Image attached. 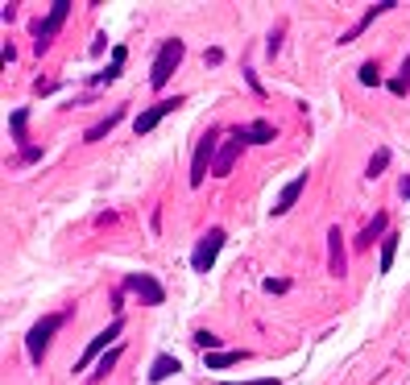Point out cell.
Wrapping results in <instances>:
<instances>
[{"label":"cell","instance_id":"obj_29","mask_svg":"<svg viewBox=\"0 0 410 385\" xmlns=\"http://www.w3.org/2000/svg\"><path fill=\"white\" fill-rule=\"evenodd\" d=\"M38 158H42V149H33V145H29V149H21V162H38Z\"/></svg>","mask_w":410,"mask_h":385},{"label":"cell","instance_id":"obj_5","mask_svg":"<svg viewBox=\"0 0 410 385\" xmlns=\"http://www.w3.org/2000/svg\"><path fill=\"white\" fill-rule=\"evenodd\" d=\"M244 129H232V133H224L220 137V149H216V166H212V174L216 178H228L232 174V166H237V158H241V149H244Z\"/></svg>","mask_w":410,"mask_h":385},{"label":"cell","instance_id":"obj_19","mask_svg":"<svg viewBox=\"0 0 410 385\" xmlns=\"http://www.w3.org/2000/svg\"><path fill=\"white\" fill-rule=\"evenodd\" d=\"M244 361V352H207V369H228V364H241Z\"/></svg>","mask_w":410,"mask_h":385},{"label":"cell","instance_id":"obj_7","mask_svg":"<svg viewBox=\"0 0 410 385\" xmlns=\"http://www.w3.org/2000/svg\"><path fill=\"white\" fill-rule=\"evenodd\" d=\"M124 290H129V294H137L145 307H162V303H166L162 282H158V278H149V273H129V278H124Z\"/></svg>","mask_w":410,"mask_h":385},{"label":"cell","instance_id":"obj_17","mask_svg":"<svg viewBox=\"0 0 410 385\" xmlns=\"http://www.w3.org/2000/svg\"><path fill=\"white\" fill-rule=\"evenodd\" d=\"M124 58H129V50H124V46H117V50H112V63H108V67H104V71L96 75V83H112V79H121Z\"/></svg>","mask_w":410,"mask_h":385},{"label":"cell","instance_id":"obj_3","mask_svg":"<svg viewBox=\"0 0 410 385\" xmlns=\"http://www.w3.org/2000/svg\"><path fill=\"white\" fill-rule=\"evenodd\" d=\"M183 54H187V46L178 42V38H166L162 46H158V58H153V71H149V87H166L170 75L178 71V63H183Z\"/></svg>","mask_w":410,"mask_h":385},{"label":"cell","instance_id":"obj_23","mask_svg":"<svg viewBox=\"0 0 410 385\" xmlns=\"http://www.w3.org/2000/svg\"><path fill=\"white\" fill-rule=\"evenodd\" d=\"M357 79H361L365 87H377V83H382V75H377V58H373V63H361Z\"/></svg>","mask_w":410,"mask_h":385},{"label":"cell","instance_id":"obj_4","mask_svg":"<svg viewBox=\"0 0 410 385\" xmlns=\"http://www.w3.org/2000/svg\"><path fill=\"white\" fill-rule=\"evenodd\" d=\"M224 241H228V232H224V228H207V232L199 237V244H195V253H191V269H195V273H207V269L216 265Z\"/></svg>","mask_w":410,"mask_h":385},{"label":"cell","instance_id":"obj_28","mask_svg":"<svg viewBox=\"0 0 410 385\" xmlns=\"http://www.w3.org/2000/svg\"><path fill=\"white\" fill-rule=\"evenodd\" d=\"M33 92H38V96H50V92H54V83H50V79H38V83H33Z\"/></svg>","mask_w":410,"mask_h":385},{"label":"cell","instance_id":"obj_13","mask_svg":"<svg viewBox=\"0 0 410 385\" xmlns=\"http://www.w3.org/2000/svg\"><path fill=\"white\" fill-rule=\"evenodd\" d=\"M124 108H129V104H121V108H112V112H108V116H104L99 124H92V129L83 133V141H99V137H108V133H112V129H117V124L124 121Z\"/></svg>","mask_w":410,"mask_h":385},{"label":"cell","instance_id":"obj_11","mask_svg":"<svg viewBox=\"0 0 410 385\" xmlns=\"http://www.w3.org/2000/svg\"><path fill=\"white\" fill-rule=\"evenodd\" d=\"M389 9H398V4H394V0H377V4H369V9H365V17H361L357 25H352V29H348V33H344L340 42H357V38H361L365 29H369V25L377 21L382 13H389Z\"/></svg>","mask_w":410,"mask_h":385},{"label":"cell","instance_id":"obj_15","mask_svg":"<svg viewBox=\"0 0 410 385\" xmlns=\"http://www.w3.org/2000/svg\"><path fill=\"white\" fill-rule=\"evenodd\" d=\"M183 364H178V357H170V352H162V357H153V364H149V381L162 385L170 377V373H178Z\"/></svg>","mask_w":410,"mask_h":385},{"label":"cell","instance_id":"obj_26","mask_svg":"<svg viewBox=\"0 0 410 385\" xmlns=\"http://www.w3.org/2000/svg\"><path fill=\"white\" fill-rule=\"evenodd\" d=\"M278 50H282V25H278V29L269 33V42H266V54H269V58H274Z\"/></svg>","mask_w":410,"mask_h":385},{"label":"cell","instance_id":"obj_14","mask_svg":"<svg viewBox=\"0 0 410 385\" xmlns=\"http://www.w3.org/2000/svg\"><path fill=\"white\" fill-rule=\"evenodd\" d=\"M386 228H389V216H386V212H377V216H373V219H369V224L361 228V237H357V249H373V241H377Z\"/></svg>","mask_w":410,"mask_h":385},{"label":"cell","instance_id":"obj_24","mask_svg":"<svg viewBox=\"0 0 410 385\" xmlns=\"http://www.w3.org/2000/svg\"><path fill=\"white\" fill-rule=\"evenodd\" d=\"M195 348H203V352H216L220 340L212 336V332H195Z\"/></svg>","mask_w":410,"mask_h":385},{"label":"cell","instance_id":"obj_20","mask_svg":"<svg viewBox=\"0 0 410 385\" xmlns=\"http://www.w3.org/2000/svg\"><path fill=\"white\" fill-rule=\"evenodd\" d=\"M121 361V348H108V357H99V364H96V373H92V381H104L108 373H112V364Z\"/></svg>","mask_w":410,"mask_h":385},{"label":"cell","instance_id":"obj_2","mask_svg":"<svg viewBox=\"0 0 410 385\" xmlns=\"http://www.w3.org/2000/svg\"><path fill=\"white\" fill-rule=\"evenodd\" d=\"M67 17H71V0H54L50 13L33 25V54H46V50L54 46V38H58V29L67 25Z\"/></svg>","mask_w":410,"mask_h":385},{"label":"cell","instance_id":"obj_31","mask_svg":"<svg viewBox=\"0 0 410 385\" xmlns=\"http://www.w3.org/2000/svg\"><path fill=\"white\" fill-rule=\"evenodd\" d=\"M402 195H406V199H410V178H406V183H402Z\"/></svg>","mask_w":410,"mask_h":385},{"label":"cell","instance_id":"obj_21","mask_svg":"<svg viewBox=\"0 0 410 385\" xmlns=\"http://www.w3.org/2000/svg\"><path fill=\"white\" fill-rule=\"evenodd\" d=\"M386 166H389V149H377V153L369 158V166H365V178L373 183V178H377V174H382Z\"/></svg>","mask_w":410,"mask_h":385},{"label":"cell","instance_id":"obj_6","mask_svg":"<svg viewBox=\"0 0 410 385\" xmlns=\"http://www.w3.org/2000/svg\"><path fill=\"white\" fill-rule=\"evenodd\" d=\"M216 149H220V133H203L195 145V162H191V187H203L207 170L216 166Z\"/></svg>","mask_w":410,"mask_h":385},{"label":"cell","instance_id":"obj_9","mask_svg":"<svg viewBox=\"0 0 410 385\" xmlns=\"http://www.w3.org/2000/svg\"><path fill=\"white\" fill-rule=\"evenodd\" d=\"M121 332H124V319H121V315H117V319H112V323H108V327H104L99 336H92V344L83 348V357L75 361V373H83V369H87V364H92V361H96V357H99V352H104V348H108V344H112V340L121 336Z\"/></svg>","mask_w":410,"mask_h":385},{"label":"cell","instance_id":"obj_22","mask_svg":"<svg viewBox=\"0 0 410 385\" xmlns=\"http://www.w3.org/2000/svg\"><path fill=\"white\" fill-rule=\"evenodd\" d=\"M389 92L394 96H406L410 92V54H406V63H402V71H398V79H389Z\"/></svg>","mask_w":410,"mask_h":385},{"label":"cell","instance_id":"obj_10","mask_svg":"<svg viewBox=\"0 0 410 385\" xmlns=\"http://www.w3.org/2000/svg\"><path fill=\"white\" fill-rule=\"evenodd\" d=\"M328 273H336V278L348 273V257H344V237H340V228H328Z\"/></svg>","mask_w":410,"mask_h":385},{"label":"cell","instance_id":"obj_12","mask_svg":"<svg viewBox=\"0 0 410 385\" xmlns=\"http://www.w3.org/2000/svg\"><path fill=\"white\" fill-rule=\"evenodd\" d=\"M303 187H307V174H298V178H290L286 187H282V195H278V203H274V216H286L290 207L298 203V195H303Z\"/></svg>","mask_w":410,"mask_h":385},{"label":"cell","instance_id":"obj_30","mask_svg":"<svg viewBox=\"0 0 410 385\" xmlns=\"http://www.w3.org/2000/svg\"><path fill=\"white\" fill-rule=\"evenodd\" d=\"M224 385H274V377H261V381H224Z\"/></svg>","mask_w":410,"mask_h":385},{"label":"cell","instance_id":"obj_25","mask_svg":"<svg viewBox=\"0 0 410 385\" xmlns=\"http://www.w3.org/2000/svg\"><path fill=\"white\" fill-rule=\"evenodd\" d=\"M13 137H17V141L25 145V112H21V108L13 112ZM25 149H29V145H25Z\"/></svg>","mask_w":410,"mask_h":385},{"label":"cell","instance_id":"obj_16","mask_svg":"<svg viewBox=\"0 0 410 385\" xmlns=\"http://www.w3.org/2000/svg\"><path fill=\"white\" fill-rule=\"evenodd\" d=\"M244 141L249 145H269L274 141V124L269 121H249L244 124Z\"/></svg>","mask_w":410,"mask_h":385},{"label":"cell","instance_id":"obj_27","mask_svg":"<svg viewBox=\"0 0 410 385\" xmlns=\"http://www.w3.org/2000/svg\"><path fill=\"white\" fill-rule=\"evenodd\" d=\"M266 290H269V294H286L290 282H286V278H266Z\"/></svg>","mask_w":410,"mask_h":385},{"label":"cell","instance_id":"obj_18","mask_svg":"<svg viewBox=\"0 0 410 385\" xmlns=\"http://www.w3.org/2000/svg\"><path fill=\"white\" fill-rule=\"evenodd\" d=\"M398 241H402L398 232H386V237H382V261H377V269H382V273H389V269H394V253H398Z\"/></svg>","mask_w":410,"mask_h":385},{"label":"cell","instance_id":"obj_1","mask_svg":"<svg viewBox=\"0 0 410 385\" xmlns=\"http://www.w3.org/2000/svg\"><path fill=\"white\" fill-rule=\"evenodd\" d=\"M67 319H71V311H58V315H46V319H38V323L29 327V336H25V352H29V361H33V364L46 361L50 340H54V332H58Z\"/></svg>","mask_w":410,"mask_h":385},{"label":"cell","instance_id":"obj_8","mask_svg":"<svg viewBox=\"0 0 410 385\" xmlns=\"http://www.w3.org/2000/svg\"><path fill=\"white\" fill-rule=\"evenodd\" d=\"M183 104H187L183 96H174V99H158L153 108H145L141 116L133 121V133H137V137H145V133H153V129H158V124L166 121V116L174 112V108H183Z\"/></svg>","mask_w":410,"mask_h":385}]
</instances>
